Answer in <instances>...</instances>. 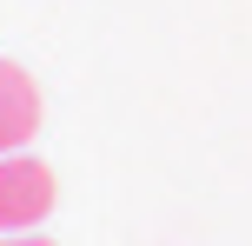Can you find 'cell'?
Instances as JSON below:
<instances>
[{"mask_svg": "<svg viewBox=\"0 0 252 246\" xmlns=\"http://www.w3.org/2000/svg\"><path fill=\"white\" fill-rule=\"evenodd\" d=\"M53 213V173L33 153H0V233H33Z\"/></svg>", "mask_w": 252, "mask_h": 246, "instance_id": "cell-1", "label": "cell"}, {"mask_svg": "<svg viewBox=\"0 0 252 246\" xmlns=\"http://www.w3.org/2000/svg\"><path fill=\"white\" fill-rule=\"evenodd\" d=\"M40 127V87L20 60H0V153H27Z\"/></svg>", "mask_w": 252, "mask_h": 246, "instance_id": "cell-2", "label": "cell"}, {"mask_svg": "<svg viewBox=\"0 0 252 246\" xmlns=\"http://www.w3.org/2000/svg\"><path fill=\"white\" fill-rule=\"evenodd\" d=\"M0 246H53L47 233H0Z\"/></svg>", "mask_w": 252, "mask_h": 246, "instance_id": "cell-3", "label": "cell"}]
</instances>
